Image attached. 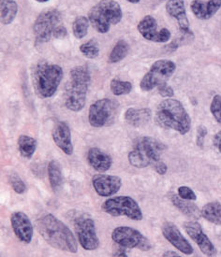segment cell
Masks as SVG:
<instances>
[{
    "label": "cell",
    "mask_w": 221,
    "mask_h": 257,
    "mask_svg": "<svg viewBox=\"0 0 221 257\" xmlns=\"http://www.w3.org/2000/svg\"><path fill=\"white\" fill-rule=\"evenodd\" d=\"M213 142H214V147H215V148L217 149V151L221 154V130L218 133H216V134L214 135Z\"/></svg>",
    "instance_id": "f35d334b"
},
{
    "label": "cell",
    "mask_w": 221,
    "mask_h": 257,
    "mask_svg": "<svg viewBox=\"0 0 221 257\" xmlns=\"http://www.w3.org/2000/svg\"><path fill=\"white\" fill-rule=\"evenodd\" d=\"M201 217L209 223L221 225V203L218 201L209 202L201 210Z\"/></svg>",
    "instance_id": "cb8c5ba5"
},
{
    "label": "cell",
    "mask_w": 221,
    "mask_h": 257,
    "mask_svg": "<svg viewBox=\"0 0 221 257\" xmlns=\"http://www.w3.org/2000/svg\"><path fill=\"white\" fill-rule=\"evenodd\" d=\"M208 130L204 125H200L197 129V136H196V143L197 145L202 148L204 145V139L207 136Z\"/></svg>",
    "instance_id": "e575fe53"
},
{
    "label": "cell",
    "mask_w": 221,
    "mask_h": 257,
    "mask_svg": "<svg viewBox=\"0 0 221 257\" xmlns=\"http://www.w3.org/2000/svg\"><path fill=\"white\" fill-rule=\"evenodd\" d=\"M166 11L171 17H173L177 21L179 28L185 34L191 35V36L193 35L190 31L189 21L186 12L184 0H168Z\"/></svg>",
    "instance_id": "d6986e66"
},
{
    "label": "cell",
    "mask_w": 221,
    "mask_h": 257,
    "mask_svg": "<svg viewBox=\"0 0 221 257\" xmlns=\"http://www.w3.org/2000/svg\"><path fill=\"white\" fill-rule=\"evenodd\" d=\"M151 110L148 108H129L125 112V121L131 126L140 127L146 124L151 119Z\"/></svg>",
    "instance_id": "603a6c76"
},
{
    "label": "cell",
    "mask_w": 221,
    "mask_h": 257,
    "mask_svg": "<svg viewBox=\"0 0 221 257\" xmlns=\"http://www.w3.org/2000/svg\"><path fill=\"white\" fill-rule=\"evenodd\" d=\"M48 177L51 187L54 191H57L63 183V176H62V170L59 163L56 160H52L48 165Z\"/></svg>",
    "instance_id": "484cf974"
},
{
    "label": "cell",
    "mask_w": 221,
    "mask_h": 257,
    "mask_svg": "<svg viewBox=\"0 0 221 257\" xmlns=\"http://www.w3.org/2000/svg\"><path fill=\"white\" fill-rule=\"evenodd\" d=\"M87 161L92 169L98 172H106L111 169L113 159L106 152L100 148H91L87 153Z\"/></svg>",
    "instance_id": "44dd1931"
},
{
    "label": "cell",
    "mask_w": 221,
    "mask_h": 257,
    "mask_svg": "<svg viewBox=\"0 0 221 257\" xmlns=\"http://www.w3.org/2000/svg\"><path fill=\"white\" fill-rule=\"evenodd\" d=\"M18 150L21 156L27 159H31L37 150V141L27 135H21L18 139Z\"/></svg>",
    "instance_id": "d4e9b609"
},
{
    "label": "cell",
    "mask_w": 221,
    "mask_h": 257,
    "mask_svg": "<svg viewBox=\"0 0 221 257\" xmlns=\"http://www.w3.org/2000/svg\"><path fill=\"white\" fill-rule=\"evenodd\" d=\"M112 239L120 247L127 249L148 251L152 248L148 237L143 236L140 231L129 226H118L114 228L112 233Z\"/></svg>",
    "instance_id": "8fae6325"
},
{
    "label": "cell",
    "mask_w": 221,
    "mask_h": 257,
    "mask_svg": "<svg viewBox=\"0 0 221 257\" xmlns=\"http://www.w3.org/2000/svg\"><path fill=\"white\" fill-rule=\"evenodd\" d=\"M63 79L60 66L51 63H40L33 71L34 89L40 98H50L56 93Z\"/></svg>",
    "instance_id": "5b68a950"
},
{
    "label": "cell",
    "mask_w": 221,
    "mask_h": 257,
    "mask_svg": "<svg viewBox=\"0 0 221 257\" xmlns=\"http://www.w3.org/2000/svg\"><path fill=\"white\" fill-rule=\"evenodd\" d=\"M137 29L145 40L158 43H166L172 37L170 30L167 28H161L159 30L158 23L151 15L144 16L139 22Z\"/></svg>",
    "instance_id": "4fadbf2b"
},
{
    "label": "cell",
    "mask_w": 221,
    "mask_h": 257,
    "mask_svg": "<svg viewBox=\"0 0 221 257\" xmlns=\"http://www.w3.org/2000/svg\"><path fill=\"white\" fill-rule=\"evenodd\" d=\"M159 94L162 96V97H167V98H172L174 95V89L172 86H170L167 82L162 83L159 87Z\"/></svg>",
    "instance_id": "d590c367"
},
{
    "label": "cell",
    "mask_w": 221,
    "mask_h": 257,
    "mask_svg": "<svg viewBox=\"0 0 221 257\" xmlns=\"http://www.w3.org/2000/svg\"><path fill=\"white\" fill-rule=\"evenodd\" d=\"M18 14V4L15 1L1 3V23L8 26L14 22Z\"/></svg>",
    "instance_id": "4316f807"
},
{
    "label": "cell",
    "mask_w": 221,
    "mask_h": 257,
    "mask_svg": "<svg viewBox=\"0 0 221 257\" xmlns=\"http://www.w3.org/2000/svg\"><path fill=\"white\" fill-rule=\"evenodd\" d=\"M92 184L99 196L109 197L114 196L122 186L121 178L113 175L97 174L92 179Z\"/></svg>",
    "instance_id": "e0dca14e"
},
{
    "label": "cell",
    "mask_w": 221,
    "mask_h": 257,
    "mask_svg": "<svg viewBox=\"0 0 221 257\" xmlns=\"http://www.w3.org/2000/svg\"><path fill=\"white\" fill-rule=\"evenodd\" d=\"M170 200L172 201V203L174 204V207L177 210L181 211L184 215H186L188 218L198 220L200 217H201V210L192 201L183 199L178 195H175V194L170 195Z\"/></svg>",
    "instance_id": "7402d4cb"
},
{
    "label": "cell",
    "mask_w": 221,
    "mask_h": 257,
    "mask_svg": "<svg viewBox=\"0 0 221 257\" xmlns=\"http://www.w3.org/2000/svg\"><path fill=\"white\" fill-rule=\"evenodd\" d=\"M11 223L15 236L25 244L31 243L34 228L30 219L23 211H15L11 216Z\"/></svg>",
    "instance_id": "9a60e30c"
},
{
    "label": "cell",
    "mask_w": 221,
    "mask_h": 257,
    "mask_svg": "<svg viewBox=\"0 0 221 257\" xmlns=\"http://www.w3.org/2000/svg\"><path fill=\"white\" fill-rule=\"evenodd\" d=\"M176 65L171 60L156 61L151 66L148 73L142 77L140 87L144 92L159 87L162 83L167 82L168 80L174 75Z\"/></svg>",
    "instance_id": "30bf717a"
},
{
    "label": "cell",
    "mask_w": 221,
    "mask_h": 257,
    "mask_svg": "<svg viewBox=\"0 0 221 257\" xmlns=\"http://www.w3.org/2000/svg\"><path fill=\"white\" fill-rule=\"evenodd\" d=\"M10 1H14V0H1V3H5V2H10Z\"/></svg>",
    "instance_id": "ee69618b"
},
{
    "label": "cell",
    "mask_w": 221,
    "mask_h": 257,
    "mask_svg": "<svg viewBox=\"0 0 221 257\" xmlns=\"http://www.w3.org/2000/svg\"><path fill=\"white\" fill-rule=\"evenodd\" d=\"M163 257H181L177 252L173 251V250H167L163 253Z\"/></svg>",
    "instance_id": "60d3db41"
},
{
    "label": "cell",
    "mask_w": 221,
    "mask_h": 257,
    "mask_svg": "<svg viewBox=\"0 0 221 257\" xmlns=\"http://www.w3.org/2000/svg\"><path fill=\"white\" fill-rule=\"evenodd\" d=\"M177 193H178V196L183 199L190 200V201H195L197 199V196L194 191L188 186H180L177 190Z\"/></svg>",
    "instance_id": "836d02e7"
},
{
    "label": "cell",
    "mask_w": 221,
    "mask_h": 257,
    "mask_svg": "<svg viewBox=\"0 0 221 257\" xmlns=\"http://www.w3.org/2000/svg\"><path fill=\"white\" fill-rule=\"evenodd\" d=\"M90 22L88 17L86 16H78L72 24V32L74 37L78 40L84 39L87 35Z\"/></svg>",
    "instance_id": "f1b7e54d"
},
{
    "label": "cell",
    "mask_w": 221,
    "mask_h": 257,
    "mask_svg": "<svg viewBox=\"0 0 221 257\" xmlns=\"http://www.w3.org/2000/svg\"><path fill=\"white\" fill-rule=\"evenodd\" d=\"M67 36V31L66 27L61 25L60 27H57V29L55 30L54 35V39L57 40H63Z\"/></svg>",
    "instance_id": "8d00e7d4"
},
{
    "label": "cell",
    "mask_w": 221,
    "mask_h": 257,
    "mask_svg": "<svg viewBox=\"0 0 221 257\" xmlns=\"http://www.w3.org/2000/svg\"><path fill=\"white\" fill-rule=\"evenodd\" d=\"M184 228L188 236L198 245L201 252L207 257H214L216 254V249L202 230L201 224L196 221H190L184 223Z\"/></svg>",
    "instance_id": "5bb4252c"
},
{
    "label": "cell",
    "mask_w": 221,
    "mask_h": 257,
    "mask_svg": "<svg viewBox=\"0 0 221 257\" xmlns=\"http://www.w3.org/2000/svg\"><path fill=\"white\" fill-rule=\"evenodd\" d=\"M166 150V145L151 137H141L135 141L133 148L127 158L131 166L137 169L153 167L161 162V154Z\"/></svg>",
    "instance_id": "277c9868"
},
{
    "label": "cell",
    "mask_w": 221,
    "mask_h": 257,
    "mask_svg": "<svg viewBox=\"0 0 221 257\" xmlns=\"http://www.w3.org/2000/svg\"><path fill=\"white\" fill-rule=\"evenodd\" d=\"M74 229L81 246L87 250H97L100 247V239L97 236L94 220L82 214L74 221Z\"/></svg>",
    "instance_id": "7c38bea8"
},
{
    "label": "cell",
    "mask_w": 221,
    "mask_h": 257,
    "mask_svg": "<svg viewBox=\"0 0 221 257\" xmlns=\"http://www.w3.org/2000/svg\"><path fill=\"white\" fill-rule=\"evenodd\" d=\"M81 54L87 58L89 59H95L100 55V48H99V43L95 40H90V41L85 42L80 46Z\"/></svg>",
    "instance_id": "4dcf8cb0"
},
{
    "label": "cell",
    "mask_w": 221,
    "mask_h": 257,
    "mask_svg": "<svg viewBox=\"0 0 221 257\" xmlns=\"http://www.w3.org/2000/svg\"><path fill=\"white\" fill-rule=\"evenodd\" d=\"M52 137L54 143L65 155L71 156L73 154V144L71 140V132L67 122H57L53 129Z\"/></svg>",
    "instance_id": "ac0fdd59"
},
{
    "label": "cell",
    "mask_w": 221,
    "mask_h": 257,
    "mask_svg": "<svg viewBox=\"0 0 221 257\" xmlns=\"http://www.w3.org/2000/svg\"><path fill=\"white\" fill-rule=\"evenodd\" d=\"M37 228L42 238L57 250L76 253L78 243L71 230L59 219L47 213L37 221Z\"/></svg>",
    "instance_id": "6da1fadb"
},
{
    "label": "cell",
    "mask_w": 221,
    "mask_h": 257,
    "mask_svg": "<svg viewBox=\"0 0 221 257\" xmlns=\"http://www.w3.org/2000/svg\"><path fill=\"white\" fill-rule=\"evenodd\" d=\"M156 122L163 128L171 129L186 135L191 128L190 116L181 102L167 98L161 102L156 111Z\"/></svg>",
    "instance_id": "7a4b0ae2"
},
{
    "label": "cell",
    "mask_w": 221,
    "mask_h": 257,
    "mask_svg": "<svg viewBox=\"0 0 221 257\" xmlns=\"http://www.w3.org/2000/svg\"><path fill=\"white\" fill-rule=\"evenodd\" d=\"M210 111L214 120L221 125V95H215L210 105Z\"/></svg>",
    "instance_id": "1f68e13d"
},
{
    "label": "cell",
    "mask_w": 221,
    "mask_h": 257,
    "mask_svg": "<svg viewBox=\"0 0 221 257\" xmlns=\"http://www.w3.org/2000/svg\"><path fill=\"white\" fill-rule=\"evenodd\" d=\"M90 83L91 74L87 67L77 66L70 70L64 90V104L67 109L78 112L84 108Z\"/></svg>",
    "instance_id": "3957f363"
},
{
    "label": "cell",
    "mask_w": 221,
    "mask_h": 257,
    "mask_svg": "<svg viewBox=\"0 0 221 257\" xmlns=\"http://www.w3.org/2000/svg\"><path fill=\"white\" fill-rule=\"evenodd\" d=\"M113 257H129L127 255V251L124 249H118L114 251Z\"/></svg>",
    "instance_id": "ab89813d"
},
{
    "label": "cell",
    "mask_w": 221,
    "mask_h": 257,
    "mask_svg": "<svg viewBox=\"0 0 221 257\" xmlns=\"http://www.w3.org/2000/svg\"><path fill=\"white\" fill-rule=\"evenodd\" d=\"M110 88L114 95H127L132 90V84L129 81L114 79L110 83Z\"/></svg>",
    "instance_id": "f546056e"
},
{
    "label": "cell",
    "mask_w": 221,
    "mask_h": 257,
    "mask_svg": "<svg viewBox=\"0 0 221 257\" xmlns=\"http://www.w3.org/2000/svg\"><path fill=\"white\" fill-rule=\"evenodd\" d=\"M35 1H37V2H40V3H45V2H48L49 0H35Z\"/></svg>",
    "instance_id": "7bdbcfd3"
},
{
    "label": "cell",
    "mask_w": 221,
    "mask_h": 257,
    "mask_svg": "<svg viewBox=\"0 0 221 257\" xmlns=\"http://www.w3.org/2000/svg\"><path fill=\"white\" fill-rule=\"evenodd\" d=\"M128 52H129V46H128L127 41H123V40L117 41V43L115 44V46L109 55V63L115 64V63L122 61L124 58H126V56L128 54Z\"/></svg>",
    "instance_id": "83f0119b"
},
{
    "label": "cell",
    "mask_w": 221,
    "mask_h": 257,
    "mask_svg": "<svg viewBox=\"0 0 221 257\" xmlns=\"http://www.w3.org/2000/svg\"><path fill=\"white\" fill-rule=\"evenodd\" d=\"M10 183L17 194H24L27 191V185L24 183V181L21 179L20 176L17 173H13L10 176Z\"/></svg>",
    "instance_id": "d6a6232c"
},
{
    "label": "cell",
    "mask_w": 221,
    "mask_h": 257,
    "mask_svg": "<svg viewBox=\"0 0 221 257\" xmlns=\"http://www.w3.org/2000/svg\"><path fill=\"white\" fill-rule=\"evenodd\" d=\"M62 14L56 9H48L41 12L33 25L36 43H45L54 38V32L60 27Z\"/></svg>",
    "instance_id": "52a82bcc"
},
{
    "label": "cell",
    "mask_w": 221,
    "mask_h": 257,
    "mask_svg": "<svg viewBox=\"0 0 221 257\" xmlns=\"http://www.w3.org/2000/svg\"><path fill=\"white\" fill-rule=\"evenodd\" d=\"M221 8V0H193L190 4L191 12L200 20H209Z\"/></svg>",
    "instance_id": "ffe728a7"
},
{
    "label": "cell",
    "mask_w": 221,
    "mask_h": 257,
    "mask_svg": "<svg viewBox=\"0 0 221 257\" xmlns=\"http://www.w3.org/2000/svg\"><path fill=\"white\" fill-rule=\"evenodd\" d=\"M153 169H154L155 171H156L157 173H159L160 175H165V174L167 173V165H166L165 163L163 162V161L157 163V164L155 165L154 168H153Z\"/></svg>",
    "instance_id": "74e56055"
},
{
    "label": "cell",
    "mask_w": 221,
    "mask_h": 257,
    "mask_svg": "<svg viewBox=\"0 0 221 257\" xmlns=\"http://www.w3.org/2000/svg\"><path fill=\"white\" fill-rule=\"evenodd\" d=\"M119 105L110 98H103L93 103L88 111V121L93 127L111 125L118 114Z\"/></svg>",
    "instance_id": "9c48e42d"
},
{
    "label": "cell",
    "mask_w": 221,
    "mask_h": 257,
    "mask_svg": "<svg viewBox=\"0 0 221 257\" xmlns=\"http://www.w3.org/2000/svg\"><path fill=\"white\" fill-rule=\"evenodd\" d=\"M161 231L164 237L174 246V248H176L177 250H180L187 255H190L193 253V247L188 242V239L182 235L179 228L174 223L171 222L163 223Z\"/></svg>",
    "instance_id": "2e32d148"
},
{
    "label": "cell",
    "mask_w": 221,
    "mask_h": 257,
    "mask_svg": "<svg viewBox=\"0 0 221 257\" xmlns=\"http://www.w3.org/2000/svg\"><path fill=\"white\" fill-rule=\"evenodd\" d=\"M87 17L97 32L105 34L112 26L120 23L123 13L120 5L115 0H101L90 9Z\"/></svg>",
    "instance_id": "8992f818"
},
{
    "label": "cell",
    "mask_w": 221,
    "mask_h": 257,
    "mask_svg": "<svg viewBox=\"0 0 221 257\" xmlns=\"http://www.w3.org/2000/svg\"><path fill=\"white\" fill-rule=\"evenodd\" d=\"M102 210L111 216H126L134 221H141L143 218L139 204L130 196L109 198L102 204Z\"/></svg>",
    "instance_id": "ba28073f"
},
{
    "label": "cell",
    "mask_w": 221,
    "mask_h": 257,
    "mask_svg": "<svg viewBox=\"0 0 221 257\" xmlns=\"http://www.w3.org/2000/svg\"><path fill=\"white\" fill-rule=\"evenodd\" d=\"M128 2H130V3H132V4H136V3H139L141 0H127Z\"/></svg>",
    "instance_id": "b9f144b4"
}]
</instances>
